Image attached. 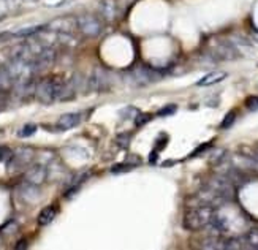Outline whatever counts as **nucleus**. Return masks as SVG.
Listing matches in <instances>:
<instances>
[{"instance_id":"nucleus-2","label":"nucleus","mask_w":258,"mask_h":250,"mask_svg":"<svg viewBox=\"0 0 258 250\" xmlns=\"http://www.w3.org/2000/svg\"><path fill=\"white\" fill-rule=\"evenodd\" d=\"M214 206L209 205H193L187 209V212L184 214L182 226L189 231H197L205 228L209 225L211 218L214 215Z\"/></svg>"},{"instance_id":"nucleus-16","label":"nucleus","mask_w":258,"mask_h":250,"mask_svg":"<svg viewBox=\"0 0 258 250\" xmlns=\"http://www.w3.org/2000/svg\"><path fill=\"white\" fill-rule=\"evenodd\" d=\"M37 133V125L35 124H26L21 130H18V136L19 138H30Z\"/></svg>"},{"instance_id":"nucleus-5","label":"nucleus","mask_w":258,"mask_h":250,"mask_svg":"<svg viewBox=\"0 0 258 250\" xmlns=\"http://www.w3.org/2000/svg\"><path fill=\"white\" fill-rule=\"evenodd\" d=\"M46 29L52 30V32H59V34H72L75 29H78V18L72 16H62L51 21Z\"/></svg>"},{"instance_id":"nucleus-3","label":"nucleus","mask_w":258,"mask_h":250,"mask_svg":"<svg viewBox=\"0 0 258 250\" xmlns=\"http://www.w3.org/2000/svg\"><path fill=\"white\" fill-rule=\"evenodd\" d=\"M65 85H67V83L59 80V78H49V80L40 81L37 84V89H35L37 100L43 105H51L56 100L62 98Z\"/></svg>"},{"instance_id":"nucleus-26","label":"nucleus","mask_w":258,"mask_h":250,"mask_svg":"<svg viewBox=\"0 0 258 250\" xmlns=\"http://www.w3.org/2000/svg\"><path fill=\"white\" fill-rule=\"evenodd\" d=\"M129 138H130L129 135H121L119 138H117V143H119V146H121V144H122L121 141H124V147H125V146H127V141H129Z\"/></svg>"},{"instance_id":"nucleus-15","label":"nucleus","mask_w":258,"mask_h":250,"mask_svg":"<svg viewBox=\"0 0 258 250\" xmlns=\"http://www.w3.org/2000/svg\"><path fill=\"white\" fill-rule=\"evenodd\" d=\"M215 56L218 59H223V60H228V59H234L236 57V51H234V48L231 44L228 43H222L218 44V48L215 51Z\"/></svg>"},{"instance_id":"nucleus-20","label":"nucleus","mask_w":258,"mask_h":250,"mask_svg":"<svg viewBox=\"0 0 258 250\" xmlns=\"http://www.w3.org/2000/svg\"><path fill=\"white\" fill-rule=\"evenodd\" d=\"M139 114V111L135 108V106H127V108H124L122 111H121V117L122 119H133L135 121V117Z\"/></svg>"},{"instance_id":"nucleus-23","label":"nucleus","mask_w":258,"mask_h":250,"mask_svg":"<svg viewBox=\"0 0 258 250\" xmlns=\"http://www.w3.org/2000/svg\"><path fill=\"white\" fill-rule=\"evenodd\" d=\"M176 109H177L176 105H168V106H165V108H162V109H160V111H159V116H160V117L170 116V114L176 113Z\"/></svg>"},{"instance_id":"nucleus-6","label":"nucleus","mask_w":258,"mask_h":250,"mask_svg":"<svg viewBox=\"0 0 258 250\" xmlns=\"http://www.w3.org/2000/svg\"><path fill=\"white\" fill-rule=\"evenodd\" d=\"M54 60H56V51H54L52 48H42L40 51L37 52V56L34 57L35 73L49 68L54 64Z\"/></svg>"},{"instance_id":"nucleus-7","label":"nucleus","mask_w":258,"mask_h":250,"mask_svg":"<svg viewBox=\"0 0 258 250\" xmlns=\"http://www.w3.org/2000/svg\"><path fill=\"white\" fill-rule=\"evenodd\" d=\"M32 160H34V149H30V147H19V149L14 152L13 160L10 162L8 167L13 169H19L22 167H27Z\"/></svg>"},{"instance_id":"nucleus-27","label":"nucleus","mask_w":258,"mask_h":250,"mask_svg":"<svg viewBox=\"0 0 258 250\" xmlns=\"http://www.w3.org/2000/svg\"><path fill=\"white\" fill-rule=\"evenodd\" d=\"M16 249H27V242H26V241H21V242H18Z\"/></svg>"},{"instance_id":"nucleus-9","label":"nucleus","mask_w":258,"mask_h":250,"mask_svg":"<svg viewBox=\"0 0 258 250\" xmlns=\"http://www.w3.org/2000/svg\"><path fill=\"white\" fill-rule=\"evenodd\" d=\"M83 116L80 113H67V114H62L57 121V128L59 130H70V128H75L78 125L81 124Z\"/></svg>"},{"instance_id":"nucleus-19","label":"nucleus","mask_w":258,"mask_h":250,"mask_svg":"<svg viewBox=\"0 0 258 250\" xmlns=\"http://www.w3.org/2000/svg\"><path fill=\"white\" fill-rule=\"evenodd\" d=\"M11 83H13V78L10 76L8 70H6V68H0V92L8 87Z\"/></svg>"},{"instance_id":"nucleus-22","label":"nucleus","mask_w":258,"mask_h":250,"mask_svg":"<svg viewBox=\"0 0 258 250\" xmlns=\"http://www.w3.org/2000/svg\"><path fill=\"white\" fill-rule=\"evenodd\" d=\"M151 114H138L136 117H135V125L136 127H141V125H144L146 122H149L151 121Z\"/></svg>"},{"instance_id":"nucleus-1","label":"nucleus","mask_w":258,"mask_h":250,"mask_svg":"<svg viewBox=\"0 0 258 250\" xmlns=\"http://www.w3.org/2000/svg\"><path fill=\"white\" fill-rule=\"evenodd\" d=\"M209 233L215 236H223V234H236L247 231L249 220L242 214V210L231 206L228 201L214 209V215L209 222Z\"/></svg>"},{"instance_id":"nucleus-21","label":"nucleus","mask_w":258,"mask_h":250,"mask_svg":"<svg viewBox=\"0 0 258 250\" xmlns=\"http://www.w3.org/2000/svg\"><path fill=\"white\" fill-rule=\"evenodd\" d=\"M234 119H236V113H234V111H230L228 114L225 116V119L222 121L220 128H230L231 125H233V122H234Z\"/></svg>"},{"instance_id":"nucleus-11","label":"nucleus","mask_w":258,"mask_h":250,"mask_svg":"<svg viewBox=\"0 0 258 250\" xmlns=\"http://www.w3.org/2000/svg\"><path fill=\"white\" fill-rule=\"evenodd\" d=\"M241 239L244 249L258 250V228H249L247 231L242 233Z\"/></svg>"},{"instance_id":"nucleus-13","label":"nucleus","mask_w":258,"mask_h":250,"mask_svg":"<svg viewBox=\"0 0 258 250\" xmlns=\"http://www.w3.org/2000/svg\"><path fill=\"white\" fill-rule=\"evenodd\" d=\"M226 76H228V75H226L225 72H213V73H209V75H206V76H203L201 80L197 83V85H200V87L213 85V84H217V83L223 81Z\"/></svg>"},{"instance_id":"nucleus-4","label":"nucleus","mask_w":258,"mask_h":250,"mask_svg":"<svg viewBox=\"0 0 258 250\" xmlns=\"http://www.w3.org/2000/svg\"><path fill=\"white\" fill-rule=\"evenodd\" d=\"M78 29L87 37H98L101 34V22L93 14H83L78 18Z\"/></svg>"},{"instance_id":"nucleus-14","label":"nucleus","mask_w":258,"mask_h":250,"mask_svg":"<svg viewBox=\"0 0 258 250\" xmlns=\"http://www.w3.org/2000/svg\"><path fill=\"white\" fill-rule=\"evenodd\" d=\"M56 214H57V210L54 206H48V208L42 209V212L38 214V223H40L42 226L49 225L54 218H56Z\"/></svg>"},{"instance_id":"nucleus-25","label":"nucleus","mask_w":258,"mask_h":250,"mask_svg":"<svg viewBox=\"0 0 258 250\" xmlns=\"http://www.w3.org/2000/svg\"><path fill=\"white\" fill-rule=\"evenodd\" d=\"M131 168H133L131 165H116L111 171H113V173H119V171H129Z\"/></svg>"},{"instance_id":"nucleus-12","label":"nucleus","mask_w":258,"mask_h":250,"mask_svg":"<svg viewBox=\"0 0 258 250\" xmlns=\"http://www.w3.org/2000/svg\"><path fill=\"white\" fill-rule=\"evenodd\" d=\"M100 14L103 16L105 19H114L116 14H117V2L116 0H101L100 2Z\"/></svg>"},{"instance_id":"nucleus-17","label":"nucleus","mask_w":258,"mask_h":250,"mask_svg":"<svg viewBox=\"0 0 258 250\" xmlns=\"http://www.w3.org/2000/svg\"><path fill=\"white\" fill-rule=\"evenodd\" d=\"M14 152L6 146H0V163H5L6 167L10 165V162L13 160Z\"/></svg>"},{"instance_id":"nucleus-10","label":"nucleus","mask_w":258,"mask_h":250,"mask_svg":"<svg viewBox=\"0 0 258 250\" xmlns=\"http://www.w3.org/2000/svg\"><path fill=\"white\" fill-rule=\"evenodd\" d=\"M106 80H108V78H106L103 70H95V72H93V75L90 76V80H89L90 90L101 92V90L108 89V81Z\"/></svg>"},{"instance_id":"nucleus-8","label":"nucleus","mask_w":258,"mask_h":250,"mask_svg":"<svg viewBox=\"0 0 258 250\" xmlns=\"http://www.w3.org/2000/svg\"><path fill=\"white\" fill-rule=\"evenodd\" d=\"M48 177V168L43 165H34L27 169L26 173V182L34 184V185H40L46 181Z\"/></svg>"},{"instance_id":"nucleus-24","label":"nucleus","mask_w":258,"mask_h":250,"mask_svg":"<svg viewBox=\"0 0 258 250\" xmlns=\"http://www.w3.org/2000/svg\"><path fill=\"white\" fill-rule=\"evenodd\" d=\"M246 106L249 109H252V111H255V109H258V97H249L246 100Z\"/></svg>"},{"instance_id":"nucleus-18","label":"nucleus","mask_w":258,"mask_h":250,"mask_svg":"<svg viewBox=\"0 0 258 250\" xmlns=\"http://www.w3.org/2000/svg\"><path fill=\"white\" fill-rule=\"evenodd\" d=\"M43 29H46V26H32V27H26V29L18 30V32H14V35L16 37H30V35L38 34Z\"/></svg>"}]
</instances>
